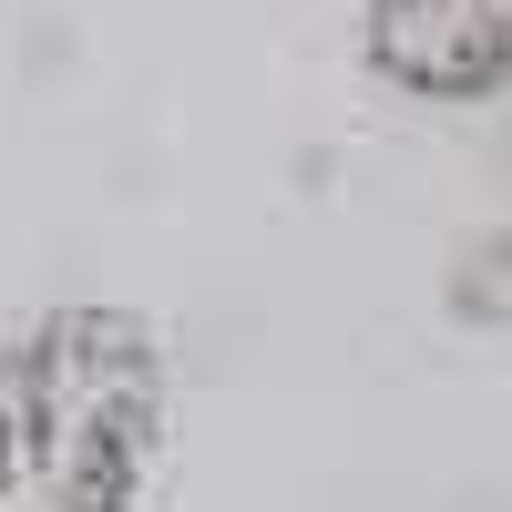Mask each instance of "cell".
Masks as SVG:
<instances>
[{"instance_id": "6da1fadb", "label": "cell", "mask_w": 512, "mask_h": 512, "mask_svg": "<svg viewBox=\"0 0 512 512\" xmlns=\"http://www.w3.org/2000/svg\"><path fill=\"white\" fill-rule=\"evenodd\" d=\"M164 338L113 297H52L0 338V512H154Z\"/></svg>"}, {"instance_id": "7a4b0ae2", "label": "cell", "mask_w": 512, "mask_h": 512, "mask_svg": "<svg viewBox=\"0 0 512 512\" xmlns=\"http://www.w3.org/2000/svg\"><path fill=\"white\" fill-rule=\"evenodd\" d=\"M359 52L410 103H502L512 0H359Z\"/></svg>"}]
</instances>
